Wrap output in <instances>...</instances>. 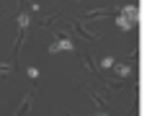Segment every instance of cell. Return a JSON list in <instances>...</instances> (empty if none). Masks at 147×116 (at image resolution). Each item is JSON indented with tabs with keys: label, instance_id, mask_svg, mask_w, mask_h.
<instances>
[{
	"label": "cell",
	"instance_id": "1",
	"mask_svg": "<svg viewBox=\"0 0 147 116\" xmlns=\"http://www.w3.org/2000/svg\"><path fill=\"white\" fill-rule=\"evenodd\" d=\"M134 18H137V8L134 5H129V8H124V13L119 16V28H132L134 26Z\"/></svg>",
	"mask_w": 147,
	"mask_h": 116
},
{
	"label": "cell",
	"instance_id": "2",
	"mask_svg": "<svg viewBox=\"0 0 147 116\" xmlns=\"http://www.w3.org/2000/svg\"><path fill=\"white\" fill-rule=\"evenodd\" d=\"M59 49H72V41H67V39H59L57 44H52V47H49V52H59Z\"/></svg>",
	"mask_w": 147,
	"mask_h": 116
}]
</instances>
